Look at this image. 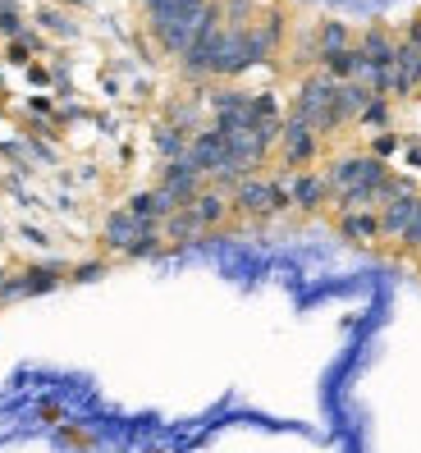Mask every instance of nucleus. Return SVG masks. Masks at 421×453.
<instances>
[{"label":"nucleus","mask_w":421,"mask_h":453,"mask_svg":"<svg viewBox=\"0 0 421 453\" xmlns=\"http://www.w3.org/2000/svg\"><path fill=\"white\" fill-rule=\"evenodd\" d=\"M339 229H344V238H353V243H371V238H380V216L376 211H344Z\"/></svg>","instance_id":"obj_3"},{"label":"nucleus","mask_w":421,"mask_h":453,"mask_svg":"<svg viewBox=\"0 0 421 453\" xmlns=\"http://www.w3.org/2000/svg\"><path fill=\"white\" fill-rule=\"evenodd\" d=\"M403 243H408L412 252H421V206H417V216H412V225H408V234H403Z\"/></svg>","instance_id":"obj_8"},{"label":"nucleus","mask_w":421,"mask_h":453,"mask_svg":"<svg viewBox=\"0 0 421 453\" xmlns=\"http://www.w3.org/2000/svg\"><path fill=\"white\" fill-rule=\"evenodd\" d=\"M193 211H197V220H202V225H216V220L225 216V202H220L216 193H206V197H197Z\"/></svg>","instance_id":"obj_7"},{"label":"nucleus","mask_w":421,"mask_h":453,"mask_svg":"<svg viewBox=\"0 0 421 453\" xmlns=\"http://www.w3.org/2000/svg\"><path fill=\"white\" fill-rule=\"evenodd\" d=\"M325 193H330V188H325V179H316V174L294 183V202H298V206H307V211H311V206H321V197H325Z\"/></svg>","instance_id":"obj_5"},{"label":"nucleus","mask_w":421,"mask_h":453,"mask_svg":"<svg viewBox=\"0 0 421 453\" xmlns=\"http://www.w3.org/2000/svg\"><path fill=\"white\" fill-rule=\"evenodd\" d=\"M239 206L243 211H279L284 206V193L279 188H266V183H248L239 193Z\"/></svg>","instance_id":"obj_4"},{"label":"nucleus","mask_w":421,"mask_h":453,"mask_svg":"<svg viewBox=\"0 0 421 453\" xmlns=\"http://www.w3.org/2000/svg\"><path fill=\"white\" fill-rule=\"evenodd\" d=\"M417 206H421L417 188H403L399 197H389L385 211H380V238H403L408 225H412V216H417Z\"/></svg>","instance_id":"obj_2"},{"label":"nucleus","mask_w":421,"mask_h":453,"mask_svg":"<svg viewBox=\"0 0 421 453\" xmlns=\"http://www.w3.org/2000/svg\"><path fill=\"white\" fill-rule=\"evenodd\" d=\"M156 96L134 0H0V202L128 165Z\"/></svg>","instance_id":"obj_1"},{"label":"nucleus","mask_w":421,"mask_h":453,"mask_svg":"<svg viewBox=\"0 0 421 453\" xmlns=\"http://www.w3.org/2000/svg\"><path fill=\"white\" fill-rule=\"evenodd\" d=\"M316 151V142H311V133L302 128V124H294V128H288V161H307V156Z\"/></svg>","instance_id":"obj_6"}]
</instances>
